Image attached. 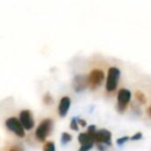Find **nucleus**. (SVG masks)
Listing matches in <instances>:
<instances>
[{"instance_id":"f257e3e1","label":"nucleus","mask_w":151,"mask_h":151,"mask_svg":"<svg viewBox=\"0 0 151 151\" xmlns=\"http://www.w3.org/2000/svg\"><path fill=\"white\" fill-rule=\"evenodd\" d=\"M119 78H120V69L118 67L112 66L108 69L107 81H106V91L108 93H113L117 89Z\"/></svg>"},{"instance_id":"f03ea898","label":"nucleus","mask_w":151,"mask_h":151,"mask_svg":"<svg viewBox=\"0 0 151 151\" xmlns=\"http://www.w3.org/2000/svg\"><path fill=\"white\" fill-rule=\"evenodd\" d=\"M106 75L105 71L101 68H93L88 75V87L90 90L94 91L103 85L105 81Z\"/></svg>"},{"instance_id":"7ed1b4c3","label":"nucleus","mask_w":151,"mask_h":151,"mask_svg":"<svg viewBox=\"0 0 151 151\" xmlns=\"http://www.w3.org/2000/svg\"><path fill=\"white\" fill-rule=\"evenodd\" d=\"M53 129V121L51 118H46L35 129V138L38 142H45L49 134L52 132Z\"/></svg>"},{"instance_id":"20e7f679","label":"nucleus","mask_w":151,"mask_h":151,"mask_svg":"<svg viewBox=\"0 0 151 151\" xmlns=\"http://www.w3.org/2000/svg\"><path fill=\"white\" fill-rule=\"evenodd\" d=\"M5 126L9 130H11L14 134H16L19 138L25 137V128L22 125L21 121L17 117H9L5 120Z\"/></svg>"},{"instance_id":"39448f33","label":"nucleus","mask_w":151,"mask_h":151,"mask_svg":"<svg viewBox=\"0 0 151 151\" xmlns=\"http://www.w3.org/2000/svg\"><path fill=\"white\" fill-rule=\"evenodd\" d=\"M130 97H132V93L128 89L125 88H121L119 91H118V94H117V109L120 113H123L124 111L126 110L127 108L128 104L130 101Z\"/></svg>"},{"instance_id":"423d86ee","label":"nucleus","mask_w":151,"mask_h":151,"mask_svg":"<svg viewBox=\"0 0 151 151\" xmlns=\"http://www.w3.org/2000/svg\"><path fill=\"white\" fill-rule=\"evenodd\" d=\"M95 144H104L107 146L112 145V134L108 129H97L94 134Z\"/></svg>"},{"instance_id":"0eeeda50","label":"nucleus","mask_w":151,"mask_h":151,"mask_svg":"<svg viewBox=\"0 0 151 151\" xmlns=\"http://www.w3.org/2000/svg\"><path fill=\"white\" fill-rule=\"evenodd\" d=\"M88 87V76L77 75L73 79V88L77 93L84 91Z\"/></svg>"},{"instance_id":"6e6552de","label":"nucleus","mask_w":151,"mask_h":151,"mask_svg":"<svg viewBox=\"0 0 151 151\" xmlns=\"http://www.w3.org/2000/svg\"><path fill=\"white\" fill-rule=\"evenodd\" d=\"M19 119L21 121L22 125L24 126L26 130H30L34 127V119L31 112L29 110H23L21 111L19 116Z\"/></svg>"},{"instance_id":"1a4fd4ad","label":"nucleus","mask_w":151,"mask_h":151,"mask_svg":"<svg viewBox=\"0 0 151 151\" xmlns=\"http://www.w3.org/2000/svg\"><path fill=\"white\" fill-rule=\"evenodd\" d=\"M70 99L68 96H63L62 99H60V103H59L58 106V114L60 117H65L68 113V110L70 108Z\"/></svg>"},{"instance_id":"9d476101","label":"nucleus","mask_w":151,"mask_h":151,"mask_svg":"<svg viewBox=\"0 0 151 151\" xmlns=\"http://www.w3.org/2000/svg\"><path fill=\"white\" fill-rule=\"evenodd\" d=\"M78 141L81 145L83 144H87V143H90V142H94L93 139L90 137V134L88 132H81L80 134L78 136ZM95 144V143H94Z\"/></svg>"},{"instance_id":"9b49d317","label":"nucleus","mask_w":151,"mask_h":151,"mask_svg":"<svg viewBox=\"0 0 151 151\" xmlns=\"http://www.w3.org/2000/svg\"><path fill=\"white\" fill-rule=\"evenodd\" d=\"M73 140V137H71L70 134L68 132H62L61 134V144L62 145H65V144H68L70 141Z\"/></svg>"},{"instance_id":"f8f14e48","label":"nucleus","mask_w":151,"mask_h":151,"mask_svg":"<svg viewBox=\"0 0 151 151\" xmlns=\"http://www.w3.org/2000/svg\"><path fill=\"white\" fill-rule=\"evenodd\" d=\"M42 150L44 151H55V144L52 141H49V142H46L42 147Z\"/></svg>"},{"instance_id":"ddd939ff","label":"nucleus","mask_w":151,"mask_h":151,"mask_svg":"<svg viewBox=\"0 0 151 151\" xmlns=\"http://www.w3.org/2000/svg\"><path fill=\"white\" fill-rule=\"evenodd\" d=\"M42 101H44L45 105L48 106V105H52L54 99H53V96L50 93H46V94L44 95V97H42Z\"/></svg>"},{"instance_id":"4468645a","label":"nucleus","mask_w":151,"mask_h":151,"mask_svg":"<svg viewBox=\"0 0 151 151\" xmlns=\"http://www.w3.org/2000/svg\"><path fill=\"white\" fill-rule=\"evenodd\" d=\"M134 95H136L137 101H138L140 104H145V103H146V97H145V94L143 92H141V91H137Z\"/></svg>"},{"instance_id":"2eb2a0df","label":"nucleus","mask_w":151,"mask_h":151,"mask_svg":"<svg viewBox=\"0 0 151 151\" xmlns=\"http://www.w3.org/2000/svg\"><path fill=\"white\" fill-rule=\"evenodd\" d=\"M79 123H78V117H73L70 121V128L75 132H78L79 130Z\"/></svg>"},{"instance_id":"dca6fc26","label":"nucleus","mask_w":151,"mask_h":151,"mask_svg":"<svg viewBox=\"0 0 151 151\" xmlns=\"http://www.w3.org/2000/svg\"><path fill=\"white\" fill-rule=\"evenodd\" d=\"M93 146H94V142H90V143H87V144H83V145H81V147L79 148L78 151H89Z\"/></svg>"},{"instance_id":"f3484780","label":"nucleus","mask_w":151,"mask_h":151,"mask_svg":"<svg viewBox=\"0 0 151 151\" xmlns=\"http://www.w3.org/2000/svg\"><path fill=\"white\" fill-rule=\"evenodd\" d=\"M7 151H24V148L21 144H15L9 147Z\"/></svg>"},{"instance_id":"a211bd4d","label":"nucleus","mask_w":151,"mask_h":151,"mask_svg":"<svg viewBox=\"0 0 151 151\" xmlns=\"http://www.w3.org/2000/svg\"><path fill=\"white\" fill-rule=\"evenodd\" d=\"M128 139H129V138H128L127 136H124V137H122V138H119L117 140V144L118 145H123L126 141H128Z\"/></svg>"},{"instance_id":"6ab92c4d","label":"nucleus","mask_w":151,"mask_h":151,"mask_svg":"<svg viewBox=\"0 0 151 151\" xmlns=\"http://www.w3.org/2000/svg\"><path fill=\"white\" fill-rule=\"evenodd\" d=\"M132 141H137V140H140V139H142V132H137V134H134V136L132 137Z\"/></svg>"},{"instance_id":"aec40b11","label":"nucleus","mask_w":151,"mask_h":151,"mask_svg":"<svg viewBox=\"0 0 151 151\" xmlns=\"http://www.w3.org/2000/svg\"><path fill=\"white\" fill-rule=\"evenodd\" d=\"M78 123H79V125L82 126V127H86V126H87V122H86V120L81 119V118H78Z\"/></svg>"},{"instance_id":"412c9836","label":"nucleus","mask_w":151,"mask_h":151,"mask_svg":"<svg viewBox=\"0 0 151 151\" xmlns=\"http://www.w3.org/2000/svg\"><path fill=\"white\" fill-rule=\"evenodd\" d=\"M97 146V149H99V151H106V149H107V145H104V144H96Z\"/></svg>"},{"instance_id":"4be33fe9","label":"nucleus","mask_w":151,"mask_h":151,"mask_svg":"<svg viewBox=\"0 0 151 151\" xmlns=\"http://www.w3.org/2000/svg\"><path fill=\"white\" fill-rule=\"evenodd\" d=\"M147 113H148V115L151 117V105L149 106V108H148V110H147Z\"/></svg>"}]
</instances>
